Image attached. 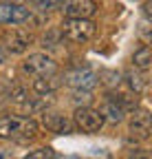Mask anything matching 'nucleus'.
Instances as JSON below:
<instances>
[{
    "instance_id": "nucleus-6",
    "label": "nucleus",
    "mask_w": 152,
    "mask_h": 159,
    "mask_svg": "<svg viewBox=\"0 0 152 159\" xmlns=\"http://www.w3.org/2000/svg\"><path fill=\"white\" fill-rule=\"evenodd\" d=\"M31 20V9L18 2H0V25H22Z\"/></svg>"
},
{
    "instance_id": "nucleus-20",
    "label": "nucleus",
    "mask_w": 152,
    "mask_h": 159,
    "mask_svg": "<svg viewBox=\"0 0 152 159\" xmlns=\"http://www.w3.org/2000/svg\"><path fill=\"white\" fill-rule=\"evenodd\" d=\"M64 159H80V157H64Z\"/></svg>"
},
{
    "instance_id": "nucleus-11",
    "label": "nucleus",
    "mask_w": 152,
    "mask_h": 159,
    "mask_svg": "<svg viewBox=\"0 0 152 159\" xmlns=\"http://www.w3.org/2000/svg\"><path fill=\"white\" fill-rule=\"evenodd\" d=\"M148 73L145 71H139V69H128L126 71V84H128V91H132L135 95H139V93H143L145 89H148Z\"/></svg>"
},
{
    "instance_id": "nucleus-16",
    "label": "nucleus",
    "mask_w": 152,
    "mask_h": 159,
    "mask_svg": "<svg viewBox=\"0 0 152 159\" xmlns=\"http://www.w3.org/2000/svg\"><path fill=\"white\" fill-rule=\"evenodd\" d=\"M128 159H150V152L145 148H132L130 155H128Z\"/></svg>"
},
{
    "instance_id": "nucleus-10",
    "label": "nucleus",
    "mask_w": 152,
    "mask_h": 159,
    "mask_svg": "<svg viewBox=\"0 0 152 159\" xmlns=\"http://www.w3.org/2000/svg\"><path fill=\"white\" fill-rule=\"evenodd\" d=\"M42 122H44V126L51 133H58V135L73 133V122H68V119L64 115H60V113H44L42 115Z\"/></svg>"
},
{
    "instance_id": "nucleus-14",
    "label": "nucleus",
    "mask_w": 152,
    "mask_h": 159,
    "mask_svg": "<svg viewBox=\"0 0 152 159\" xmlns=\"http://www.w3.org/2000/svg\"><path fill=\"white\" fill-rule=\"evenodd\" d=\"M102 115H104V119H108V122H112V124H117V122H121V119H124L126 111H124L117 102L108 99V102H106V108L102 111Z\"/></svg>"
},
{
    "instance_id": "nucleus-17",
    "label": "nucleus",
    "mask_w": 152,
    "mask_h": 159,
    "mask_svg": "<svg viewBox=\"0 0 152 159\" xmlns=\"http://www.w3.org/2000/svg\"><path fill=\"white\" fill-rule=\"evenodd\" d=\"M64 2H66V0H44L42 9H62Z\"/></svg>"
},
{
    "instance_id": "nucleus-9",
    "label": "nucleus",
    "mask_w": 152,
    "mask_h": 159,
    "mask_svg": "<svg viewBox=\"0 0 152 159\" xmlns=\"http://www.w3.org/2000/svg\"><path fill=\"white\" fill-rule=\"evenodd\" d=\"M31 44V35L22 29H11L5 33V47L9 53H24Z\"/></svg>"
},
{
    "instance_id": "nucleus-5",
    "label": "nucleus",
    "mask_w": 152,
    "mask_h": 159,
    "mask_svg": "<svg viewBox=\"0 0 152 159\" xmlns=\"http://www.w3.org/2000/svg\"><path fill=\"white\" fill-rule=\"evenodd\" d=\"M22 69L35 77H49V75H58V62L46 55V53H31L27 60Z\"/></svg>"
},
{
    "instance_id": "nucleus-19",
    "label": "nucleus",
    "mask_w": 152,
    "mask_h": 159,
    "mask_svg": "<svg viewBox=\"0 0 152 159\" xmlns=\"http://www.w3.org/2000/svg\"><path fill=\"white\" fill-rule=\"evenodd\" d=\"M5 60H7V53H5L2 49H0V64H5Z\"/></svg>"
},
{
    "instance_id": "nucleus-2",
    "label": "nucleus",
    "mask_w": 152,
    "mask_h": 159,
    "mask_svg": "<svg viewBox=\"0 0 152 159\" xmlns=\"http://www.w3.org/2000/svg\"><path fill=\"white\" fill-rule=\"evenodd\" d=\"M104 115L102 111L93 108V106H77L73 113V128H77L80 133L93 135V133H99L104 126Z\"/></svg>"
},
{
    "instance_id": "nucleus-7",
    "label": "nucleus",
    "mask_w": 152,
    "mask_h": 159,
    "mask_svg": "<svg viewBox=\"0 0 152 159\" xmlns=\"http://www.w3.org/2000/svg\"><path fill=\"white\" fill-rule=\"evenodd\" d=\"M64 13L66 18H75V20H90L97 11L95 0H66L64 2Z\"/></svg>"
},
{
    "instance_id": "nucleus-4",
    "label": "nucleus",
    "mask_w": 152,
    "mask_h": 159,
    "mask_svg": "<svg viewBox=\"0 0 152 159\" xmlns=\"http://www.w3.org/2000/svg\"><path fill=\"white\" fill-rule=\"evenodd\" d=\"M62 82L73 86L75 91H93L99 82V75L88 66H77V69H71L68 73H64Z\"/></svg>"
},
{
    "instance_id": "nucleus-12",
    "label": "nucleus",
    "mask_w": 152,
    "mask_h": 159,
    "mask_svg": "<svg viewBox=\"0 0 152 159\" xmlns=\"http://www.w3.org/2000/svg\"><path fill=\"white\" fill-rule=\"evenodd\" d=\"M62 77L60 75H49V77H35L33 80V91L37 95H51L60 89Z\"/></svg>"
},
{
    "instance_id": "nucleus-13",
    "label": "nucleus",
    "mask_w": 152,
    "mask_h": 159,
    "mask_svg": "<svg viewBox=\"0 0 152 159\" xmlns=\"http://www.w3.org/2000/svg\"><path fill=\"white\" fill-rule=\"evenodd\" d=\"M150 62H152V51H150L148 44H143L141 49H137L135 55H132V66L139 69V71H145V73H148Z\"/></svg>"
},
{
    "instance_id": "nucleus-15",
    "label": "nucleus",
    "mask_w": 152,
    "mask_h": 159,
    "mask_svg": "<svg viewBox=\"0 0 152 159\" xmlns=\"http://www.w3.org/2000/svg\"><path fill=\"white\" fill-rule=\"evenodd\" d=\"M22 159H58V155H55V150L51 146H44V148H37V150H31L27 157Z\"/></svg>"
},
{
    "instance_id": "nucleus-8",
    "label": "nucleus",
    "mask_w": 152,
    "mask_h": 159,
    "mask_svg": "<svg viewBox=\"0 0 152 159\" xmlns=\"http://www.w3.org/2000/svg\"><path fill=\"white\" fill-rule=\"evenodd\" d=\"M150 130H152V124H150V115L148 111H135L128 122V133L130 137L139 139V142H143V139L150 137Z\"/></svg>"
},
{
    "instance_id": "nucleus-1",
    "label": "nucleus",
    "mask_w": 152,
    "mask_h": 159,
    "mask_svg": "<svg viewBox=\"0 0 152 159\" xmlns=\"http://www.w3.org/2000/svg\"><path fill=\"white\" fill-rule=\"evenodd\" d=\"M37 126L35 119L22 117V115H5L0 117V139H11V142H29L37 137Z\"/></svg>"
},
{
    "instance_id": "nucleus-18",
    "label": "nucleus",
    "mask_w": 152,
    "mask_h": 159,
    "mask_svg": "<svg viewBox=\"0 0 152 159\" xmlns=\"http://www.w3.org/2000/svg\"><path fill=\"white\" fill-rule=\"evenodd\" d=\"M29 2L35 5V7H42V5H44V0H29Z\"/></svg>"
},
{
    "instance_id": "nucleus-3",
    "label": "nucleus",
    "mask_w": 152,
    "mask_h": 159,
    "mask_svg": "<svg viewBox=\"0 0 152 159\" xmlns=\"http://www.w3.org/2000/svg\"><path fill=\"white\" fill-rule=\"evenodd\" d=\"M97 27H95L93 20H75V18H66L62 22V29L60 33L68 40V42H75V44H84L95 35Z\"/></svg>"
}]
</instances>
